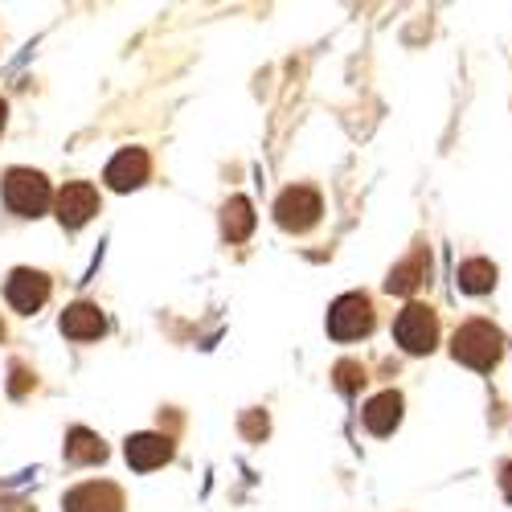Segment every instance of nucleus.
<instances>
[{
  "label": "nucleus",
  "mask_w": 512,
  "mask_h": 512,
  "mask_svg": "<svg viewBox=\"0 0 512 512\" xmlns=\"http://www.w3.org/2000/svg\"><path fill=\"white\" fill-rule=\"evenodd\" d=\"M222 226H226V238H230V242L250 238V230H254V213H250V201H246V197H230V201H226V209H222Z\"/></svg>",
  "instance_id": "obj_15"
},
{
  "label": "nucleus",
  "mask_w": 512,
  "mask_h": 512,
  "mask_svg": "<svg viewBox=\"0 0 512 512\" xmlns=\"http://www.w3.org/2000/svg\"><path fill=\"white\" fill-rule=\"evenodd\" d=\"M66 459L70 463H103L107 459V447H103V439L99 435H91V431H70V439H66Z\"/></svg>",
  "instance_id": "obj_14"
},
{
  "label": "nucleus",
  "mask_w": 512,
  "mask_h": 512,
  "mask_svg": "<svg viewBox=\"0 0 512 512\" xmlns=\"http://www.w3.org/2000/svg\"><path fill=\"white\" fill-rule=\"evenodd\" d=\"M394 336L406 353H431L435 340H439V324H435V312L422 308V304H410L398 324H394Z\"/></svg>",
  "instance_id": "obj_3"
},
{
  "label": "nucleus",
  "mask_w": 512,
  "mask_h": 512,
  "mask_svg": "<svg viewBox=\"0 0 512 512\" xmlns=\"http://www.w3.org/2000/svg\"><path fill=\"white\" fill-rule=\"evenodd\" d=\"M500 484H504V496H508V500H512V463H508V467H504V476H500Z\"/></svg>",
  "instance_id": "obj_20"
},
{
  "label": "nucleus",
  "mask_w": 512,
  "mask_h": 512,
  "mask_svg": "<svg viewBox=\"0 0 512 512\" xmlns=\"http://www.w3.org/2000/svg\"><path fill=\"white\" fill-rule=\"evenodd\" d=\"M242 426H246V435H267V418L263 414H250Z\"/></svg>",
  "instance_id": "obj_18"
},
{
  "label": "nucleus",
  "mask_w": 512,
  "mask_h": 512,
  "mask_svg": "<svg viewBox=\"0 0 512 512\" xmlns=\"http://www.w3.org/2000/svg\"><path fill=\"white\" fill-rule=\"evenodd\" d=\"M144 181H148V156H144L140 148H127V152H119V156L107 164V185L119 189V193L136 189V185H144Z\"/></svg>",
  "instance_id": "obj_8"
},
{
  "label": "nucleus",
  "mask_w": 512,
  "mask_h": 512,
  "mask_svg": "<svg viewBox=\"0 0 512 512\" xmlns=\"http://www.w3.org/2000/svg\"><path fill=\"white\" fill-rule=\"evenodd\" d=\"M168 455H173V443H168L164 435H136V439H127V463H132L136 472H152V467H160Z\"/></svg>",
  "instance_id": "obj_10"
},
{
  "label": "nucleus",
  "mask_w": 512,
  "mask_h": 512,
  "mask_svg": "<svg viewBox=\"0 0 512 512\" xmlns=\"http://www.w3.org/2000/svg\"><path fill=\"white\" fill-rule=\"evenodd\" d=\"M336 377H340V390H357L361 381H365V369L357 361H340L336 365Z\"/></svg>",
  "instance_id": "obj_17"
},
{
  "label": "nucleus",
  "mask_w": 512,
  "mask_h": 512,
  "mask_svg": "<svg viewBox=\"0 0 512 512\" xmlns=\"http://www.w3.org/2000/svg\"><path fill=\"white\" fill-rule=\"evenodd\" d=\"M25 390H29V373L17 365V369H13V394H25Z\"/></svg>",
  "instance_id": "obj_19"
},
{
  "label": "nucleus",
  "mask_w": 512,
  "mask_h": 512,
  "mask_svg": "<svg viewBox=\"0 0 512 512\" xmlns=\"http://www.w3.org/2000/svg\"><path fill=\"white\" fill-rule=\"evenodd\" d=\"M275 218H279V226L283 230H308V226H316V218H320V193L316 189H304V185H295V189H287L279 201H275Z\"/></svg>",
  "instance_id": "obj_5"
},
{
  "label": "nucleus",
  "mask_w": 512,
  "mask_h": 512,
  "mask_svg": "<svg viewBox=\"0 0 512 512\" xmlns=\"http://www.w3.org/2000/svg\"><path fill=\"white\" fill-rule=\"evenodd\" d=\"M402 418V398L390 390V394H377L369 406H365V426L373 435H390Z\"/></svg>",
  "instance_id": "obj_11"
},
{
  "label": "nucleus",
  "mask_w": 512,
  "mask_h": 512,
  "mask_svg": "<svg viewBox=\"0 0 512 512\" xmlns=\"http://www.w3.org/2000/svg\"><path fill=\"white\" fill-rule=\"evenodd\" d=\"M5 205L21 218H37L41 209L50 205V185L41 173H29V168H13L5 177Z\"/></svg>",
  "instance_id": "obj_2"
},
{
  "label": "nucleus",
  "mask_w": 512,
  "mask_h": 512,
  "mask_svg": "<svg viewBox=\"0 0 512 512\" xmlns=\"http://www.w3.org/2000/svg\"><path fill=\"white\" fill-rule=\"evenodd\" d=\"M99 213V193L91 185H66L62 197H58V222L66 230H78V226H87L91 218Z\"/></svg>",
  "instance_id": "obj_7"
},
{
  "label": "nucleus",
  "mask_w": 512,
  "mask_h": 512,
  "mask_svg": "<svg viewBox=\"0 0 512 512\" xmlns=\"http://www.w3.org/2000/svg\"><path fill=\"white\" fill-rule=\"evenodd\" d=\"M0 336H5V324H0Z\"/></svg>",
  "instance_id": "obj_22"
},
{
  "label": "nucleus",
  "mask_w": 512,
  "mask_h": 512,
  "mask_svg": "<svg viewBox=\"0 0 512 512\" xmlns=\"http://www.w3.org/2000/svg\"><path fill=\"white\" fill-rule=\"evenodd\" d=\"M426 267H431V259H426V254L418 250L414 259H406L402 267H394V275L386 279V291H390V295H410V291L426 279Z\"/></svg>",
  "instance_id": "obj_13"
},
{
  "label": "nucleus",
  "mask_w": 512,
  "mask_h": 512,
  "mask_svg": "<svg viewBox=\"0 0 512 512\" xmlns=\"http://www.w3.org/2000/svg\"><path fill=\"white\" fill-rule=\"evenodd\" d=\"M492 283H496V267L484 263V259H472V263L459 267V287H463V291L484 295V291H492Z\"/></svg>",
  "instance_id": "obj_16"
},
{
  "label": "nucleus",
  "mask_w": 512,
  "mask_h": 512,
  "mask_svg": "<svg viewBox=\"0 0 512 512\" xmlns=\"http://www.w3.org/2000/svg\"><path fill=\"white\" fill-rule=\"evenodd\" d=\"M123 496L115 484H82L66 496V512H119Z\"/></svg>",
  "instance_id": "obj_9"
},
{
  "label": "nucleus",
  "mask_w": 512,
  "mask_h": 512,
  "mask_svg": "<svg viewBox=\"0 0 512 512\" xmlns=\"http://www.w3.org/2000/svg\"><path fill=\"white\" fill-rule=\"evenodd\" d=\"M373 328V304L365 295H345V300H336L332 312H328V332L336 340H357Z\"/></svg>",
  "instance_id": "obj_4"
},
{
  "label": "nucleus",
  "mask_w": 512,
  "mask_h": 512,
  "mask_svg": "<svg viewBox=\"0 0 512 512\" xmlns=\"http://www.w3.org/2000/svg\"><path fill=\"white\" fill-rule=\"evenodd\" d=\"M62 332H66L70 340H95V336L103 332V316H99V308H91V304H74V308H66V316H62Z\"/></svg>",
  "instance_id": "obj_12"
},
{
  "label": "nucleus",
  "mask_w": 512,
  "mask_h": 512,
  "mask_svg": "<svg viewBox=\"0 0 512 512\" xmlns=\"http://www.w3.org/2000/svg\"><path fill=\"white\" fill-rule=\"evenodd\" d=\"M5 295H9V304L17 308V312H37L41 304L50 300V279L41 275V271H13L9 275V287H5Z\"/></svg>",
  "instance_id": "obj_6"
},
{
  "label": "nucleus",
  "mask_w": 512,
  "mask_h": 512,
  "mask_svg": "<svg viewBox=\"0 0 512 512\" xmlns=\"http://www.w3.org/2000/svg\"><path fill=\"white\" fill-rule=\"evenodd\" d=\"M0 127H5V103H0Z\"/></svg>",
  "instance_id": "obj_21"
},
{
  "label": "nucleus",
  "mask_w": 512,
  "mask_h": 512,
  "mask_svg": "<svg viewBox=\"0 0 512 512\" xmlns=\"http://www.w3.org/2000/svg\"><path fill=\"white\" fill-rule=\"evenodd\" d=\"M455 361L463 365H472V369H492L496 357H500V332L484 320H472V324H463L455 332Z\"/></svg>",
  "instance_id": "obj_1"
}]
</instances>
